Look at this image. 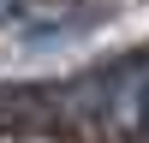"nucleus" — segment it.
I'll return each mask as SVG.
<instances>
[{
	"mask_svg": "<svg viewBox=\"0 0 149 143\" xmlns=\"http://www.w3.org/2000/svg\"><path fill=\"white\" fill-rule=\"evenodd\" d=\"M107 131L125 143H149V54L131 60V66H119L113 90H107Z\"/></svg>",
	"mask_w": 149,
	"mask_h": 143,
	"instance_id": "nucleus-1",
	"label": "nucleus"
},
{
	"mask_svg": "<svg viewBox=\"0 0 149 143\" xmlns=\"http://www.w3.org/2000/svg\"><path fill=\"white\" fill-rule=\"evenodd\" d=\"M30 6V0H0V24H18V12Z\"/></svg>",
	"mask_w": 149,
	"mask_h": 143,
	"instance_id": "nucleus-2",
	"label": "nucleus"
}]
</instances>
